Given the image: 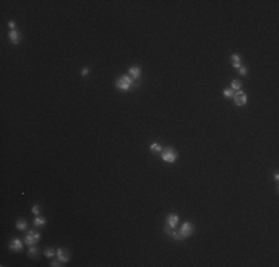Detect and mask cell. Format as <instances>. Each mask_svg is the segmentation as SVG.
Segmentation results:
<instances>
[{
  "label": "cell",
  "instance_id": "15",
  "mask_svg": "<svg viewBox=\"0 0 279 267\" xmlns=\"http://www.w3.org/2000/svg\"><path fill=\"white\" fill-rule=\"evenodd\" d=\"M45 224H46V218H42V217L36 215V218H34V225H36V227H40V225H45Z\"/></svg>",
  "mask_w": 279,
  "mask_h": 267
},
{
  "label": "cell",
  "instance_id": "2",
  "mask_svg": "<svg viewBox=\"0 0 279 267\" xmlns=\"http://www.w3.org/2000/svg\"><path fill=\"white\" fill-rule=\"evenodd\" d=\"M162 160L166 163H175L177 162V159H178V154L175 152L174 148H171V147H166L165 150H162Z\"/></svg>",
  "mask_w": 279,
  "mask_h": 267
},
{
  "label": "cell",
  "instance_id": "12",
  "mask_svg": "<svg viewBox=\"0 0 279 267\" xmlns=\"http://www.w3.org/2000/svg\"><path fill=\"white\" fill-rule=\"evenodd\" d=\"M230 61H232V67H233V68L242 67V64H241V57H239V53H233L232 57H230Z\"/></svg>",
  "mask_w": 279,
  "mask_h": 267
},
{
  "label": "cell",
  "instance_id": "4",
  "mask_svg": "<svg viewBox=\"0 0 279 267\" xmlns=\"http://www.w3.org/2000/svg\"><path fill=\"white\" fill-rule=\"evenodd\" d=\"M40 241V235L37 233V231H28L25 235V239H24V242H25V245L28 246H31V245H36L37 242Z\"/></svg>",
  "mask_w": 279,
  "mask_h": 267
},
{
  "label": "cell",
  "instance_id": "6",
  "mask_svg": "<svg viewBox=\"0 0 279 267\" xmlns=\"http://www.w3.org/2000/svg\"><path fill=\"white\" fill-rule=\"evenodd\" d=\"M22 243L21 239H18V237H15V239H12L11 243H9V249H12V251H15V252H20L22 251Z\"/></svg>",
  "mask_w": 279,
  "mask_h": 267
},
{
  "label": "cell",
  "instance_id": "21",
  "mask_svg": "<svg viewBox=\"0 0 279 267\" xmlns=\"http://www.w3.org/2000/svg\"><path fill=\"white\" fill-rule=\"evenodd\" d=\"M237 70H239V74H241V76H247L248 74V68L247 67H239Z\"/></svg>",
  "mask_w": 279,
  "mask_h": 267
},
{
  "label": "cell",
  "instance_id": "14",
  "mask_svg": "<svg viewBox=\"0 0 279 267\" xmlns=\"http://www.w3.org/2000/svg\"><path fill=\"white\" fill-rule=\"evenodd\" d=\"M242 88V83H241V80H237V79H233L232 82H230V89L233 91H241Z\"/></svg>",
  "mask_w": 279,
  "mask_h": 267
},
{
  "label": "cell",
  "instance_id": "22",
  "mask_svg": "<svg viewBox=\"0 0 279 267\" xmlns=\"http://www.w3.org/2000/svg\"><path fill=\"white\" fill-rule=\"evenodd\" d=\"M61 266H64L61 260H57V261H52V263H51V267H61Z\"/></svg>",
  "mask_w": 279,
  "mask_h": 267
},
{
  "label": "cell",
  "instance_id": "18",
  "mask_svg": "<svg viewBox=\"0 0 279 267\" xmlns=\"http://www.w3.org/2000/svg\"><path fill=\"white\" fill-rule=\"evenodd\" d=\"M37 252H39V249L36 248V245H31V246H30V249H28V257L33 258V257L37 255Z\"/></svg>",
  "mask_w": 279,
  "mask_h": 267
},
{
  "label": "cell",
  "instance_id": "13",
  "mask_svg": "<svg viewBox=\"0 0 279 267\" xmlns=\"http://www.w3.org/2000/svg\"><path fill=\"white\" fill-rule=\"evenodd\" d=\"M150 152H153V153H162V150H163V147L159 144V142H152L150 144Z\"/></svg>",
  "mask_w": 279,
  "mask_h": 267
},
{
  "label": "cell",
  "instance_id": "10",
  "mask_svg": "<svg viewBox=\"0 0 279 267\" xmlns=\"http://www.w3.org/2000/svg\"><path fill=\"white\" fill-rule=\"evenodd\" d=\"M163 231H165L166 235H169V236H171L172 239H175V241H181V239H183V237H181V235H180V231H175V230H172V229H171V227H169L168 224H166V227L163 229Z\"/></svg>",
  "mask_w": 279,
  "mask_h": 267
},
{
  "label": "cell",
  "instance_id": "1",
  "mask_svg": "<svg viewBox=\"0 0 279 267\" xmlns=\"http://www.w3.org/2000/svg\"><path fill=\"white\" fill-rule=\"evenodd\" d=\"M135 86V80L131 77V76H122L119 80L116 82V88L119 91H131L132 88Z\"/></svg>",
  "mask_w": 279,
  "mask_h": 267
},
{
  "label": "cell",
  "instance_id": "11",
  "mask_svg": "<svg viewBox=\"0 0 279 267\" xmlns=\"http://www.w3.org/2000/svg\"><path fill=\"white\" fill-rule=\"evenodd\" d=\"M9 40H11L14 45H18L20 40H21V34H20V31H16V30H11V31H9Z\"/></svg>",
  "mask_w": 279,
  "mask_h": 267
},
{
  "label": "cell",
  "instance_id": "24",
  "mask_svg": "<svg viewBox=\"0 0 279 267\" xmlns=\"http://www.w3.org/2000/svg\"><path fill=\"white\" fill-rule=\"evenodd\" d=\"M8 27H9L11 30H16V28H15V22H14V21H9V22H8Z\"/></svg>",
  "mask_w": 279,
  "mask_h": 267
},
{
  "label": "cell",
  "instance_id": "23",
  "mask_svg": "<svg viewBox=\"0 0 279 267\" xmlns=\"http://www.w3.org/2000/svg\"><path fill=\"white\" fill-rule=\"evenodd\" d=\"M88 74H89V68H88V67H85L83 70H82V73H80V76H82V77H86Z\"/></svg>",
  "mask_w": 279,
  "mask_h": 267
},
{
  "label": "cell",
  "instance_id": "17",
  "mask_svg": "<svg viewBox=\"0 0 279 267\" xmlns=\"http://www.w3.org/2000/svg\"><path fill=\"white\" fill-rule=\"evenodd\" d=\"M57 255V249H53V248H47V249H45V257H47V258H52V257Z\"/></svg>",
  "mask_w": 279,
  "mask_h": 267
},
{
  "label": "cell",
  "instance_id": "7",
  "mask_svg": "<svg viewBox=\"0 0 279 267\" xmlns=\"http://www.w3.org/2000/svg\"><path fill=\"white\" fill-rule=\"evenodd\" d=\"M57 257H58V260H61L63 263H67L70 260L69 251L64 249V248H57Z\"/></svg>",
  "mask_w": 279,
  "mask_h": 267
},
{
  "label": "cell",
  "instance_id": "16",
  "mask_svg": "<svg viewBox=\"0 0 279 267\" xmlns=\"http://www.w3.org/2000/svg\"><path fill=\"white\" fill-rule=\"evenodd\" d=\"M16 229H18V230H21V231H24L27 229V221L25 220H18V221H16Z\"/></svg>",
  "mask_w": 279,
  "mask_h": 267
},
{
  "label": "cell",
  "instance_id": "8",
  "mask_svg": "<svg viewBox=\"0 0 279 267\" xmlns=\"http://www.w3.org/2000/svg\"><path fill=\"white\" fill-rule=\"evenodd\" d=\"M166 224L171 227V229H175L177 227V224H178V215L177 214H169L168 217H166Z\"/></svg>",
  "mask_w": 279,
  "mask_h": 267
},
{
  "label": "cell",
  "instance_id": "3",
  "mask_svg": "<svg viewBox=\"0 0 279 267\" xmlns=\"http://www.w3.org/2000/svg\"><path fill=\"white\" fill-rule=\"evenodd\" d=\"M193 230H195L193 224L189 223V221H186V223H183L181 229H180V235H181L183 239H184V237H190V236L193 235Z\"/></svg>",
  "mask_w": 279,
  "mask_h": 267
},
{
  "label": "cell",
  "instance_id": "19",
  "mask_svg": "<svg viewBox=\"0 0 279 267\" xmlns=\"http://www.w3.org/2000/svg\"><path fill=\"white\" fill-rule=\"evenodd\" d=\"M223 95H224V97H226V98H233V95H235V91H233V89H224V91H223Z\"/></svg>",
  "mask_w": 279,
  "mask_h": 267
},
{
  "label": "cell",
  "instance_id": "20",
  "mask_svg": "<svg viewBox=\"0 0 279 267\" xmlns=\"http://www.w3.org/2000/svg\"><path fill=\"white\" fill-rule=\"evenodd\" d=\"M31 212H33L34 215H39V214H40V206H39V205H33Z\"/></svg>",
  "mask_w": 279,
  "mask_h": 267
},
{
  "label": "cell",
  "instance_id": "5",
  "mask_svg": "<svg viewBox=\"0 0 279 267\" xmlns=\"http://www.w3.org/2000/svg\"><path fill=\"white\" fill-rule=\"evenodd\" d=\"M233 100H235V104L236 105L242 107V105H245L248 103V97H247L245 92H242V91H236L235 95H233Z\"/></svg>",
  "mask_w": 279,
  "mask_h": 267
},
{
  "label": "cell",
  "instance_id": "9",
  "mask_svg": "<svg viewBox=\"0 0 279 267\" xmlns=\"http://www.w3.org/2000/svg\"><path fill=\"white\" fill-rule=\"evenodd\" d=\"M129 76H131L135 82H138V80L141 79V68L137 67V65L131 67V68H129Z\"/></svg>",
  "mask_w": 279,
  "mask_h": 267
}]
</instances>
